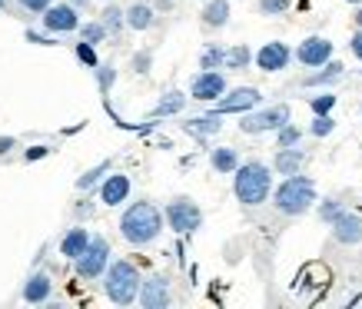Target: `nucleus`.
I'll return each instance as SVG.
<instances>
[{"instance_id": "21", "label": "nucleus", "mask_w": 362, "mask_h": 309, "mask_svg": "<svg viewBox=\"0 0 362 309\" xmlns=\"http://www.w3.org/2000/svg\"><path fill=\"white\" fill-rule=\"evenodd\" d=\"M199 17H203V27H209V30L226 27L230 23V0H209Z\"/></svg>"}, {"instance_id": "26", "label": "nucleus", "mask_w": 362, "mask_h": 309, "mask_svg": "<svg viewBox=\"0 0 362 309\" xmlns=\"http://www.w3.org/2000/svg\"><path fill=\"white\" fill-rule=\"evenodd\" d=\"M226 66V50L220 44H209L203 47V54H199V70H223Z\"/></svg>"}, {"instance_id": "36", "label": "nucleus", "mask_w": 362, "mask_h": 309, "mask_svg": "<svg viewBox=\"0 0 362 309\" xmlns=\"http://www.w3.org/2000/svg\"><path fill=\"white\" fill-rule=\"evenodd\" d=\"M332 130H336L332 113H322V117H316V120H313V127H309V133H313V136H329Z\"/></svg>"}, {"instance_id": "5", "label": "nucleus", "mask_w": 362, "mask_h": 309, "mask_svg": "<svg viewBox=\"0 0 362 309\" xmlns=\"http://www.w3.org/2000/svg\"><path fill=\"white\" fill-rule=\"evenodd\" d=\"M166 223H170V230L180 233V236H193V233L203 226V210H199L197 203L189 197H176L166 203Z\"/></svg>"}, {"instance_id": "22", "label": "nucleus", "mask_w": 362, "mask_h": 309, "mask_svg": "<svg viewBox=\"0 0 362 309\" xmlns=\"http://www.w3.org/2000/svg\"><path fill=\"white\" fill-rule=\"evenodd\" d=\"M209 166L216 173H223V177H230V173H236V166H240V153L233 146H216V150H209Z\"/></svg>"}, {"instance_id": "4", "label": "nucleus", "mask_w": 362, "mask_h": 309, "mask_svg": "<svg viewBox=\"0 0 362 309\" xmlns=\"http://www.w3.org/2000/svg\"><path fill=\"white\" fill-rule=\"evenodd\" d=\"M140 286H143L140 269L133 263H127V260H113V263L107 266V273H103V293H107V299L117 303V306L136 303V299H140Z\"/></svg>"}, {"instance_id": "12", "label": "nucleus", "mask_w": 362, "mask_h": 309, "mask_svg": "<svg viewBox=\"0 0 362 309\" xmlns=\"http://www.w3.org/2000/svg\"><path fill=\"white\" fill-rule=\"evenodd\" d=\"M296 60L303 66H326L332 60V40H326V37H306L303 44L296 47Z\"/></svg>"}, {"instance_id": "29", "label": "nucleus", "mask_w": 362, "mask_h": 309, "mask_svg": "<svg viewBox=\"0 0 362 309\" xmlns=\"http://www.w3.org/2000/svg\"><path fill=\"white\" fill-rule=\"evenodd\" d=\"M107 27H103V21H90V23H83V27H80V40H87V44H103V40H107Z\"/></svg>"}, {"instance_id": "3", "label": "nucleus", "mask_w": 362, "mask_h": 309, "mask_svg": "<svg viewBox=\"0 0 362 309\" xmlns=\"http://www.w3.org/2000/svg\"><path fill=\"white\" fill-rule=\"evenodd\" d=\"M273 206L283 216H303L316 206V183L303 173H293L286 177L279 187L273 190Z\"/></svg>"}, {"instance_id": "1", "label": "nucleus", "mask_w": 362, "mask_h": 309, "mask_svg": "<svg viewBox=\"0 0 362 309\" xmlns=\"http://www.w3.org/2000/svg\"><path fill=\"white\" fill-rule=\"evenodd\" d=\"M163 220H166V213L156 210L150 199H136V203H130L120 216V236L130 246H150L160 240Z\"/></svg>"}, {"instance_id": "32", "label": "nucleus", "mask_w": 362, "mask_h": 309, "mask_svg": "<svg viewBox=\"0 0 362 309\" xmlns=\"http://www.w3.org/2000/svg\"><path fill=\"white\" fill-rule=\"evenodd\" d=\"M93 74H97V87H100V93H110V87L117 83V66H113V64H100L97 70H93Z\"/></svg>"}, {"instance_id": "15", "label": "nucleus", "mask_w": 362, "mask_h": 309, "mask_svg": "<svg viewBox=\"0 0 362 309\" xmlns=\"http://www.w3.org/2000/svg\"><path fill=\"white\" fill-rule=\"evenodd\" d=\"M332 236H336V243H342V246L362 243V216L342 210L339 220H332Z\"/></svg>"}, {"instance_id": "40", "label": "nucleus", "mask_w": 362, "mask_h": 309, "mask_svg": "<svg viewBox=\"0 0 362 309\" xmlns=\"http://www.w3.org/2000/svg\"><path fill=\"white\" fill-rule=\"evenodd\" d=\"M47 153H50V150H47V146H30V150H27V153H23V160H27V163H33V160H44Z\"/></svg>"}, {"instance_id": "16", "label": "nucleus", "mask_w": 362, "mask_h": 309, "mask_svg": "<svg viewBox=\"0 0 362 309\" xmlns=\"http://www.w3.org/2000/svg\"><path fill=\"white\" fill-rule=\"evenodd\" d=\"M303 163H306V153L299 146H279L273 156V170L279 177H293V173H303Z\"/></svg>"}, {"instance_id": "43", "label": "nucleus", "mask_w": 362, "mask_h": 309, "mask_svg": "<svg viewBox=\"0 0 362 309\" xmlns=\"http://www.w3.org/2000/svg\"><path fill=\"white\" fill-rule=\"evenodd\" d=\"M352 21H356V27H362V4L356 7V17H352Z\"/></svg>"}, {"instance_id": "31", "label": "nucleus", "mask_w": 362, "mask_h": 309, "mask_svg": "<svg viewBox=\"0 0 362 309\" xmlns=\"http://www.w3.org/2000/svg\"><path fill=\"white\" fill-rule=\"evenodd\" d=\"M74 54H77V60L83 66H90V70H97L100 66V57H97V47L93 44H87V40H80L77 47H74Z\"/></svg>"}, {"instance_id": "37", "label": "nucleus", "mask_w": 362, "mask_h": 309, "mask_svg": "<svg viewBox=\"0 0 362 309\" xmlns=\"http://www.w3.org/2000/svg\"><path fill=\"white\" fill-rule=\"evenodd\" d=\"M289 11V0H259V13L263 17H283Z\"/></svg>"}, {"instance_id": "11", "label": "nucleus", "mask_w": 362, "mask_h": 309, "mask_svg": "<svg viewBox=\"0 0 362 309\" xmlns=\"http://www.w3.org/2000/svg\"><path fill=\"white\" fill-rule=\"evenodd\" d=\"M289 60H293V50H289L283 40H269V44H263L256 50V66H259L263 74H279V70L289 66Z\"/></svg>"}, {"instance_id": "19", "label": "nucleus", "mask_w": 362, "mask_h": 309, "mask_svg": "<svg viewBox=\"0 0 362 309\" xmlns=\"http://www.w3.org/2000/svg\"><path fill=\"white\" fill-rule=\"evenodd\" d=\"M90 240H93V236H90L83 226H74V230H66V236L60 240V253H64L66 260H77V256H83Z\"/></svg>"}, {"instance_id": "39", "label": "nucleus", "mask_w": 362, "mask_h": 309, "mask_svg": "<svg viewBox=\"0 0 362 309\" xmlns=\"http://www.w3.org/2000/svg\"><path fill=\"white\" fill-rule=\"evenodd\" d=\"M349 50H352V57H356V60H362V27H359V30H356V33H352Z\"/></svg>"}, {"instance_id": "34", "label": "nucleus", "mask_w": 362, "mask_h": 309, "mask_svg": "<svg viewBox=\"0 0 362 309\" xmlns=\"http://www.w3.org/2000/svg\"><path fill=\"white\" fill-rule=\"evenodd\" d=\"M339 213H342L339 199H322V203H319V220L329 223V226H332V220H339Z\"/></svg>"}, {"instance_id": "8", "label": "nucleus", "mask_w": 362, "mask_h": 309, "mask_svg": "<svg viewBox=\"0 0 362 309\" xmlns=\"http://www.w3.org/2000/svg\"><path fill=\"white\" fill-rule=\"evenodd\" d=\"M259 100H263V93L256 87H236L230 90V93H223L220 100H216V107H213V113H220V117H226V113H250L252 107H259Z\"/></svg>"}, {"instance_id": "17", "label": "nucleus", "mask_w": 362, "mask_h": 309, "mask_svg": "<svg viewBox=\"0 0 362 309\" xmlns=\"http://www.w3.org/2000/svg\"><path fill=\"white\" fill-rule=\"evenodd\" d=\"M50 293H54V283H50V276H47V273H33V276L23 283V303H30V306L47 303V299H50Z\"/></svg>"}, {"instance_id": "42", "label": "nucleus", "mask_w": 362, "mask_h": 309, "mask_svg": "<svg viewBox=\"0 0 362 309\" xmlns=\"http://www.w3.org/2000/svg\"><path fill=\"white\" fill-rule=\"evenodd\" d=\"M70 4H74L77 11H87V7H90V0H70Z\"/></svg>"}, {"instance_id": "23", "label": "nucleus", "mask_w": 362, "mask_h": 309, "mask_svg": "<svg viewBox=\"0 0 362 309\" xmlns=\"http://www.w3.org/2000/svg\"><path fill=\"white\" fill-rule=\"evenodd\" d=\"M183 107H187V93H180V90H166L163 100L156 103L153 117H176V113H183Z\"/></svg>"}, {"instance_id": "24", "label": "nucleus", "mask_w": 362, "mask_h": 309, "mask_svg": "<svg viewBox=\"0 0 362 309\" xmlns=\"http://www.w3.org/2000/svg\"><path fill=\"white\" fill-rule=\"evenodd\" d=\"M250 64H256V54L246 44H236L226 50V70H246Z\"/></svg>"}, {"instance_id": "14", "label": "nucleus", "mask_w": 362, "mask_h": 309, "mask_svg": "<svg viewBox=\"0 0 362 309\" xmlns=\"http://www.w3.org/2000/svg\"><path fill=\"white\" fill-rule=\"evenodd\" d=\"M130 197V177L127 173H110L100 183V203L103 206H120Z\"/></svg>"}, {"instance_id": "13", "label": "nucleus", "mask_w": 362, "mask_h": 309, "mask_svg": "<svg viewBox=\"0 0 362 309\" xmlns=\"http://www.w3.org/2000/svg\"><path fill=\"white\" fill-rule=\"evenodd\" d=\"M170 283L166 276H146L140 286V306L143 309H166L170 306Z\"/></svg>"}, {"instance_id": "33", "label": "nucleus", "mask_w": 362, "mask_h": 309, "mask_svg": "<svg viewBox=\"0 0 362 309\" xmlns=\"http://www.w3.org/2000/svg\"><path fill=\"white\" fill-rule=\"evenodd\" d=\"M332 107H336V93H329V90H322L319 97L309 100V110L316 113V117H322V113H332Z\"/></svg>"}, {"instance_id": "44", "label": "nucleus", "mask_w": 362, "mask_h": 309, "mask_svg": "<svg viewBox=\"0 0 362 309\" xmlns=\"http://www.w3.org/2000/svg\"><path fill=\"white\" fill-rule=\"evenodd\" d=\"M160 7H163V11H166V7H170V0H160Z\"/></svg>"}, {"instance_id": "20", "label": "nucleus", "mask_w": 362, "mask_h": 309, "mask_svg": "<svg viewBox=\"0 0 362 309\" xmlns=\"http://www.w3.org/2000/svg\"><path fill=\"white\" fill-rule=\"evenodd\" d=\"M183 130H187L189 136H197V140H203V136H213V133H220V130H223L220 113L209 110L206 117H193V120L183 123Z\"/></svg>"}, {"instance_id": "38", "label": "nucleus", "mask_w": 362, "mask_h": 309, "mask_svg": "<svg viewBox=\"0 0 362 309\" xmlns=\"http://www.w3.org/2000/svg\"><path fill=\"white\" fill-rule=\"evenodd\" d=\"M50 4H54V0H21V7L23 11H30V13H44Z\"/></svg>"}, {"instance_id": "35", "label": "nucleus", "mask_w": 362, "mask_h": 309, "mask_svg": "<svg viewBox=\"0 0 362 309\" xmlns=\"http://www.w3.org/2000/svg\"><path fill=\"white\" fill-rule=\"evenodd\" d=\"M130 66H133V74L146 77V74H150V66H153V54H150V50H136L133 60H130Z\"/></svg>"}, {"instance_id": "30", "label": "nucleus", "mask_w": 362, "mask_h": 309, "mask_svg": "<svg viewBox=\"0 0 362 309\" xmlns=\"http://www.w3.org/2000/svg\"><path fill=\"white\" fill-rule=\"evenodd\" d=\"M299 140H303V130H299L296 123H286V127L276 130V150L279 146H299Z\"/></svg>"}, {"instance_id": "10", "label": "nucleus", "mask_w": 362, "mask_h": 309, "mask_svg": "<svg viewBox=\"0 0 362 309\" xmlns=\"http://www.w3.org/2000/svg\"><path fill=\"white\" fill-rule=\"evenodd\" d=\"M77 7L66 0V4H50L44 11V30L47 33H74V30H80V17H77Z\"/></svg>"}, {"instance_id": "2", "label": "nucleus", "mask_w": 362, "mask_h": 309, "mask_svg": "<svg viewBox=\"0 0 362 309\" xmlns=\"http://www.w3.org/2000/svg\"><path fill=\"white\" fill-rule=\"evenodd\" d=\"M233 193L243 206H259L273 193V170L259 160H246L233 173Z\"/></svg>"}, {"instance_id": "28", "label": "nucleus", "mask_w": 362, "mask_h": 309, "mask_svg": "<svg viewBox=\"0 0 362 309\" xmlns=\"http://www.w3.org/2000/svg\"><path fill=\"white\" fill-rule=\"evenodd\" d=\"M107 173H110V160H103V163H97L93 170H87V173H83V177L77 180V190H83V193H87V190L97 187L100 180L107 177Z\"/></svg>"}, {"instance_id": "46", "label": "nucleus", "mask_w": 362, "mask_h": 309, "mask_svg": "<svg viewBox=\"0 0 362 309\" xmlns=\"http://www.w3.org/2000/svg\"><path fill=\"white\" fill-rule=\"evenodd\" d=\"M4 7H7V0H0V11H4Z\"/></svg>"}, {"instance_id": "25", "label": "nucleus", "mask_w": 362, "mask_h": 309, "mask_svg": "<svg viewBox=\"0 0 362 309\" xmlns=\"http://www.w3.org/2000/svg\"><path fill=\"white\" fill-rule=\"evenodd\" d=\"M100 21H103V27L117 37V33H123V27H127V11H120V7L110 0V4L103 7V13H100Z\"/></svg>"}, {"instance_id": "41", "label": "nucleus", "mask_w": 362, "mask_h": 309, "mask_svg": "<svg viewBox=\"0 0 362 309\" xmlns=\"http://www.w3.org/2000/svg\"><path fill=\"white\" fill-rule=\"evenodd\" d=\"M13 146H17V140H13V136H0V156H7Z\"/></svg>"}, {"instance_id": "48", "label": "nucleus", "mask_w": 362, "mask_h": 309, "mask_svg": "<svg viewBox=\"0 0 362 309\" xmlns=\"http://www.w3.org/2000/svg\"><path fill=\"white\" fill-rule=\"evenodd\" d=\"M359 74H362V70H359Z\"/></svg>"}, {"instance_id": "45", "label": "nucleus", "mask_w": 362, "mask_h": 309, "mask_svg": "<svg viewBox=\"0 0 362 309\" xmlns=\"http://www.w3.org/2000/svg\"><path fill=\"white\" fill-rule=\"evenodd\" d=\"M346 4H356V7H359V4H362V0H346Z\"/></svg>"}, {"instance_id": "9", "label": "nucleus", "mask_w": 362, "mask_h": 309, "mask_svg": "<svg viewBox=\"0 0 362 309\" xmlns=\"http://www.w3.org/2000/svg\"><path fill=\"white\" fill-rule=\"evenodd\" d=\"M226 93V77L220 70H199L197 77L189 80V97L199 103H216Z\"/></svg>"}, {"instance_id": "27", "label": "nucleus", "mask_w": 362, "mask_h": 309, "mask_svg": "<svg viewBox=\"0 0 362 309\" xmlns=\"http://www.w3.org/2000/svg\"><path fill=\"white\" fill-rule=\"evenodd\" d=\"M342 77V64L339 60H329V64L322 66V74H313L306 77V87H322V83H332V80Z\"/></svg>"}, {"instance_id": "47", "label": "nucleus", "mask_w": 362, "mask_h": 309, "mask_svg": "<svg viewBox=\"0 0 362 309\" xmlns=\"http://www.w3.org/2000/svg\"><path fill=\"white\" fill-rule=\"evenodd\" d=\"M107 4H110V0H107Z\"/></svg>"}, {"instance_id": "18", "label": "nucleus", "mask_w": 362, "mask_h": 309, "mask_svg": "<svg viewBox=\"0 0 362 309\" xmlns=\"http://www.w3.org/2000/svg\"><path fill=\"white\" fill-rule=\"evenodd\" d=\"M153 23H156V13H153V7H150V4L136 0V4H130V7H127V27H130V30L143 33V30H150Z\"/></svg>"}, {"instance_id": "6", "label": "nucleus", "mask_w": 362, "mask_h": 309, "mask_svg": "<svg viewBox=\"0 0 362 309\" xmlns=\"http://www.w3.org/2000/svg\"><path fill=\"white\" fill-rule=\"evenodd\" d=\"M77 263V276L80 279H97L107 273V266H110V243L103 240V236H93L90 246L83 250V256L74 260Z\"/></svg>"}, {"instance_id": "7", "label": "nucleus", "mask_w": 362, "mask_h": 309, "mask_svg": "<svg viewBox=\"0 0 362 309\" xmlns=\"http://www.w3.org/2000/svg\"><path fill=\"white\" fill-rule=\"evenodd\" d=\"M289 123V107L286 103H276V107H266L259 113H243L240 117V130L243 133H276L279 127Z\"/></svg>"}]
</instances>
